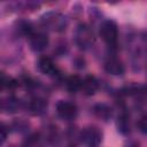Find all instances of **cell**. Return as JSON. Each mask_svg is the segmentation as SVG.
<instances>
[{
    "instance_id": "cell-10",
    "label": "cell",
    "mask_w": 147,
    "mask_h": 147,
    "mask_svg": "<svg viewBox=\"0 0 147 147\" xmlns=\"http://www.w3.org/2000/svg\"><path fill=\"white\" fill-rule=\"evenodd\" d=\"M93 113H94V115L96 117H99V118H101L103 121L109 119V117L111 116V109L105 103H99V105L94 106Z\"/></svg>"
},
{
    "instance_id": "cell-13",
    "label": "cell",
    "mask_w": 147,
    "mask_h": 147,
    "mask_svg": "<svg viewBox=\"0 0 147 147\" xmlns=\"http://www.w3.org/2000/svg\"><path fill=\"white\" fill-rule=\"evenodd\" d=\"M82 86V79L78 76H70L67 80V88L70 92H76L80 90Z\"/></svg>"
},
{
    "instance_id": "cell-12",
    "label": "cell",
    "mask_w": 147,
    "mask_h": 147,
    "mask_svg": "<svg viewBox=\"0 0 147 147\" xmlns=\"http://www.w3.org/2000/svg\"><path fill=\"white\" fill-rule=\"evenodd\" d=\"M117 126H118V130L124 134L130 132V118H129V116L126 114H122L118 117Z\"/></svg>"
},
{
    "instance_id": "cell-2",
    "label": "cell",
    "mask_w": 147,
    "mask_h": 147,
    "mask_svg": "<svg viewBox=\"0 0 147 147\" xmlns=\"http://www.w3.org/2000/svg\"><path fill=\"white\" fill-rule=\"evenodd\" d=\"M101 132L98 127L94 126H90L86 127L83 132H82V139L84 141V144L88 147H98L99 144L101 142Z\"/></svg>"
},
{
    "instance_id": "cell-14",
    "label": "cell",
    "mask_w": 147,
    "mask_h": 147,
    "mask_svg": "<svg viewBox=\"0 0 147 147\" xmlns=\"http://www.w3.org/2000/svg\"><path fill=\"white\" fill-rule=\"evenodd\" d=\"M14 86H16V82L13 78L6 76L3 72H0V90H2L5 87L11 88Z\"/></svg>"
},
{
    "instance_id": "cell-15",
    "label": "cell",
    "mask_w": 147,
    "mask_h": 147,
    "mask_svg": "<svg viewBox=\"0 0 147 147\" xmlns=\"http://www.w3.org/2000/svg\"><path fill=\"white\" fill-rule=\"evenodd\" d=\"M138 126H139V129H140L142 132H146V117H145V116H142V117L139 119Z\"/></svg>"
},
{
    "instance_id": "cell-8",
    "label": "cell",
    "mask_w": 147,
    "mask_h": 147,
    "mask_svg": "<svg viewBox=\"0 0 147 147\" xmlns=\"http://www.w3.org/2000/svg\"><path fill=\"white\" fill-rule=\"evenodd\" d=\"M105 70L110 74V75H122L124 72V65L122 64V62L117 59H109L108 61H106L105 63Z\"/></svg>"
},
{
    "instance_id": "cell-1",
    "label": "cell",
    "mask_w": 147,
    "mask_h": 147,
    "mask_svg": "<svg viewBox=\"0 0 147 147\" xmlns=\"http://www.w3.org/2000/svg\"><path fill=\"white\" fill-rule=\"evenodd\" d=\"M100 36L106 44L109 46H115L118 39V29L116 23L113 21L103 22L100 28Z\"/></svg>"
},
{
    "instance_id": "cell-4",
    "label": "cell",
    "mask_w": 147,
    "mask_h": 147,
    "mask_svg": "<svg viewBox=\"0 0 147 147\" xmlns=\"http://www.w3.org/2000/svg\"><path fill=\"white\" fill-rule=\"evenodd\" d=\"M76 40L78 42V45L80 47H87L91 45V42L93 41V32L92 30L85 25L82 24L78 26L77 32H76Z\"/></svg>"
},
{
    "instance_id": "cell-7",
    "label": "cell",
    "mask_w": 147,
    "mask_h": 147,
    "mask_svg": "<svg viewBox=\"0 0 147 147\" xmlns=\"http://www.w3.org/2000/svg\"><path fill=\"white\" fill-rule=\"evenodd\" d=\"M38 68L39 70L45 74V75H48V76H52V75H55L57 72V69H56V65L54 64L53 60L48 56H42L39 59V62H38Z\"/></svg>"
},
{
    "instance_id": "cell-9",
    "label": "cell",
    "mask_w": 147,
    "mask_h": 147,
    "mask_svg": "<svg viewBox=\"0 0 147 147\" xmlns=\"http://www.w3.org/2000/svg\"><path fill=\"white\" fill-rule=\"evenodd\" d=\"M29 108H30V110H31L32 114L40 115V114L45 113V110L47 108V101H45L44 99H33L30 102Z\"/></svg>"
},
{
    "instance_id": "cell-6",
    "label": "cell",
    "mask_w": 147,
    "mask_h": 147,
    "mask_svg": "<svg viewBox=\"0 0 147 147\" xmlns=\"http://www.w3.org/2000/svg\"><path fill=\"white\" fill-rule=\"evenodd\" d=\"M99 88V82L94 76H87L84 79H82V86L80 90L86 94V95H92L94 94Z\"/></svg>"
},
{
    "instance_id": "cell-3",
    "label": "cell",
    "mask_w": 147,
    "mask_h": 147,
    "mask_svg": "<svg viewBox=\"0 0 147 147\" xmlns=\"http://www.w3.org/2000/svg\"><path fill=\"white\" fill-rule=\"evenodd\" d=\"M56 113L61 118L70 121L77 116V106L69 101H60L56 105Z\"/></svg>"
},
{
    "instance_id": "cell-11",
    "label": "cell",
    "mask_w": 147,
    "mask_h": 147,
    "mask_svg": "<svg viewBox=\"0 0 147 147\" xmlns=\"http://www.w3.org/2000/svg\"><path fill=\"white\" fill-rule=\"evenodd\" d=\"M45 21H46V23H49L51 28H52V29H54V30H55V29H57V28L62 29L63 23H64L63 17H62L61 15H59V14H53V15H52V17L47 16V18H45Z\"/></svg>"
},
{
    "instance_id": "cell-5",
    "label": "cell",
    "mask_w": 147,
    "mask_h": 147,
    "mask_svg": "<svg viewBox=\"0 0 147 147\" xmlns=\"http://www.w3.org/2000/svg\"><path fill=\"white\" fill-rule=\"evenodd\" d=\"M30 46L34 52H41L48 46V37L45 33H31Z\"/></svg>"
}]
</instances>
